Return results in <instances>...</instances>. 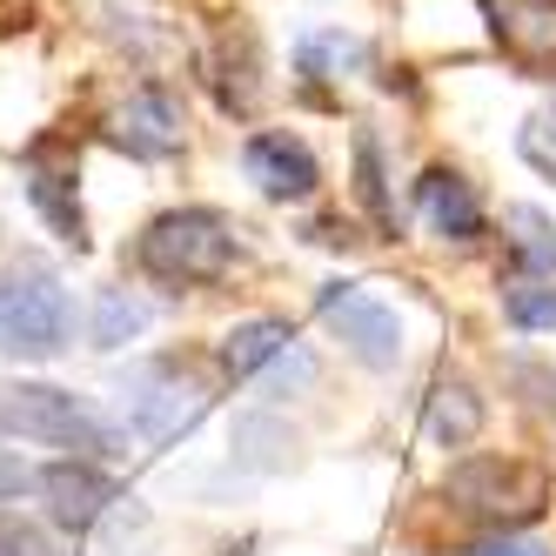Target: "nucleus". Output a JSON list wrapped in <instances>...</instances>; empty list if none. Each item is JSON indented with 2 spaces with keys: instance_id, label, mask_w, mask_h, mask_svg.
Here are the masks:
<instances>
[{
  "instance_id": "obj_23",
  "label": "nucleus",
  "mask_w": 556,
  "mask_h": 556,
  "mask_svg": "<svg viewBox=\"0 0 556 556\" xmlns=\"http://www.w3.org/2000/svg\"><path fill=\"white\" fill-rule=\"evenodd\" d=\"M21 490H34V469H27L21 456L0 450V496H21Z\"/></svg>"
},
{
  "instance_id": "obj_10",
  "label": "nucleus",
  "mask_w": 556,
  "mask_h": 556,
  "mask_svg": "<svg viewBox=\"0 0 556 556\" xmlns=\"http://www.w3.org/2000/svg\"><path fill=\"white\" fill-rule=\"evenodd\" d=\"M416 208L443 242H476V235H483V202H476V188L456 168H429L416 181Z\"/></svg>"
},
{
  "instance_id": "obj_19",
  "label": "nucleus",
  "mask_w": 556,
  "mask_h": 556,
  "mask_svg": "<svg viewBox=\"0 0 556 556\" xmlns=\"http://www.w3.org/2000/svg\"><path fill=\"white\" fill-rule=\"evenodd\" d=\"M516 148H523V162H530L536 175L556 181V114H530L523 135H516Z\"/></svg>"
},
{
  "instance_id": "obj_13",
  "label": "nucleus",
  "mask_w": 556,
  "mask_h": 556,
  "mask_svg": "<svg viewBox=\"0 0 556 556\" xmlns=\"http://www.w3.org/2000/svg\"><path fill=\"white\" fill-rule=\"evenodd\" d=\"M476 429H483V395H476L463 376H443L429 389V435L450 443V450H463Z\"/></svg>"
},
{
  "instance_id": "obj_16",
  "label": "nucleus",
  "mask_w": 556,
  "mask_h": 556,
  "mask_svg": "<svg viewBox=\"0 0 556 556\" xmlns=\"http://www.w3.org/2000/svg\"><path fill=\"white\" fill-rule=\"evenodd\" d=\"M148 329V308L128 295V289H101L94 295V349H122Z\"/></svg>"
},
{
  "instance_id": "obj_21",
  "label": "nucleus",
  "mask_w": 556,
  "mask_h": 556,
  "mask_svg": "<svg viewBox=\"0 0 556 556\" xmlns=\"http://www.w3.org/2000/svg\"><path fill=\"white\" fill-rule=\"evenodd\" d=\"M0 556H54V543L34 523H21L14 509H0Z\"/></svg>"
},
{
  "instance_id": "obj_18",
  "label": "nucleus",
  "mask_w": 556,
  "mask_h": 556,
  "mask_svg": "<svg viewBox=\"0 0 556 556\" xmlns=\"http://www.w3.org/2000/svg\"><path fill=\"white\" fill-rule=\"evenodd\" d=\"M503 315L516 329H556V289L549 282H509L503 289Z\"/></svg>"
},
{
  "instance_id": "obj_14",
  "label": "nucleus",
  "mask_w": 556,
  "mask_h": 556,
  "mask_svg": "<svg viewBox=\"0 0 556 556\" xmlns=\"http://www.w3.org/2000/svg\"><path fill=\"white\" fill-rule=\"evenodd\" d=\"M34 208L54 222V235L67 249H88V228H81V208H74V168H48V154H34Z\"/></svg>"
},
{
  "instance_id": "obj_20",
  "label": "nucleus",
  "mask_w": 556,
  "mask_h": 556,
  "mask_svg": "<svg viewBox=\"0 0 556 556\" xmlns=\"http://www.w3.org/2000/svg\"><path fill=\"white\" fill-rule=\"evenodd\" d=\"M355 168H363V202H369V215L389 222V202H382V154H376V135H369V128L355 135Z\"/></svg>"
},
{
  "instance_id": "obj_12",
  "label": "nucleus",
  "mask_w": 556,
  "mask_h": 556,
  "mask_svg": "<svg viewBox=\"0 0 556 556\" xmlns=\"http://www.w3.org/2000/svg\"><path fill=\"white\" fill-rule=\"evenodd\" d=\"M289 342H295V329H289V323H275V315H262V323H242V329H228V336H222V369L242 382V376H255L262 363H282Z\"/></svg>"
},
{
  "instance_id": "obj_5",
  "label": "nucleus",
  "mask_w": 556,
  "mask_h": 556,
  "mask_svg": "<svg viewBox=\"0 0 556 556\" xmlns=\"http://www.w3.org/2000/svg\"><path fill=\"white\" fill-rule=\"evenodd\" d=\"M122 403H128V429L141 435V443H175V435L194 429V416L208 409V395L175 363H135L122 376Z\"/></svg>"
},
{
  "instance_id": "obj_17",
  "label": "nucleus",
  "mask_w": 556,
  "mask_h": 556,
  "mask_svg": "<svg viewBox=\"0 0 556 556\" xmlns=\"http://www.w3.org/2000/svg\"><path fill=\"white\" fill-rule=\"evenodd\" d=\"M369 48L355 41V34H308L302 41V74H315V81H336L342 67H355Z\"/></svg>"
},
{
  "instance_id": "obj_2",
  "label": "nucleus",
  "mask_w": 556,
  "mask_h": 556,
  "mask_svg": "<svg viewBox=\"0 0 556 556\" xmlns=\"http://www.w3.org/2000/svg\"><path fill=\"white\" fill-rule=\"evenodd\" d=\"M135 262H141V275H154V282H168V289L222 282L235 268V228L215 208H168L141 228Z\"/></svg>"
},
{
  "instance_id": "obj_3",
  "label": "nucleus",
  "mask_w": 556,
  "mask_h": 556,
  "mask_svg": "<svg viewBox=\"0 0 556 556\" xmlns=\"http://www.w3.org/2000/svg\"><path fill=\"white\" fill-rule=\"evenodd\" d=\"M0 349L21 363H48L67 349V289L48 268H14L0 282Z\"/></svg>"
},
{
  "instance_id": "obj_15",
  "label": "nucleus",
  "mask_w": 556,
  "mask_h": 556,
  "mask_svg": "<svg viewBox=\"0 0 556 556\" xmlns=\"http://www.w3.org/2000/svg\"><path fill=\"white\" fill-rule=\"evenodd\" d=\"M503 228H509L516 262L536 268V275H556V222H549L543 208H509V215H503Z\"/></svg>"
},
{
  "instance_id": "obj_24",
  "label": "nucleus",
  "mask_w": 556,
  "mask_h": 556,
  "mask_svg": "<svg viewBox=\"0 0 556 556\" xmlns=\"http://www.w3.org/2000/svg\"><path fill=\"white\" fill-rule=\"evenodd\" d=\"M302 389V382H315V363H308V355H289V363H275V389Z\"/></svg>"
},
{
  "instance_id": "obj_7",
  "label": "nucleus",
  "mask_w": 556,
  "mask_h": 556,
  "mask_svg": "<svg viewBox=\"0 0 556 556\" xmlns=\"http://www.w3.org/2000/svg\"><path fill=\"white\" fill-rule=\"evenodd\" d=\"M34 490H41V503H48V516L61 530H94L101 516L122 503V483H114L101 463H88V456H67V463L41 469Z\"/></svg>"
},
{
  "instance_id": "obj_1",
  "label": "nucleus",
  "mask_w": 556,
  "mask_h": 556,
  "mask_svg": "<svg viewBox=\"0 0 556 556\" xmlns=\"http://www.w3.org/2000/svg\"><path fill=\"white\" fill-rule=\"evenodd\" d=\"M0 429L27 435V443H48L88 463H114L122 456V429H114L88 395L54 389V382H0Z\"/></svg>"
},
{
  "instance_id": "obj_22",
  "label": "nucleus",
  "mask_w": 556,
  "mask_h": 556,
  "mask_svg": "<svg viewBox=\"0 0 556 556\" xmlns=\"http://www.w3.org/2000/svg\"><path fill=\"white\" fill-rule=\"evenodd\" d=\"M456 556H549V549L530 543V536H483V543H469V549H456Z\"/></svg>"
},
{
  "instance_id": "obj_9",
  "label": "nucleus",
  "mask_w": 556,
  "mask_h": 556,
  "mask_svg": "<svg viewBox=\"0 0 556 556\" xmlns=\"http://www.w3.org/2000/svg\"><path fill=\"white\" fill-rule=\"evenodd\" d=\"M114 148H128L141 154V162H168V154L181 148V114L162 88H135L122 108H114V122H108Z\"/></svg>"
},
{
  "instance_id": "obj_4",
  "label": "nucleus",
  "mask_w": 556,
  "mask_h": 556,
  "mask_svg": "<svg viewBox=\"0 0 556 556\" xmlns=\"http://www.w3.org/2000/svg\"><path fill=\"white\" fill-rule=\"evenodd\" d=\"M450 496L490 523H530L549 509V469L523 463V456H469L450 469Z\"/></svg>"
},
{
  "instance_id": "obj_6",
  "label": "nucleus",
  "mask_w": 556,
  "mask_h": 556,
  "mask_svg": "<svg viewBox=\"0 0 556 556\" xmlns=\"http://www.w3.org/2000/svg\"><path fill=\"white\" fill-rule=\"evenodd\" d=\"M315 308H323V323L342 336V349L355 355V363H369V369H395V363H403V323H395L389 302L329 282Z\"/></svg>"
},
{
  "instance_id": "obj_8",
  "label": "nucleus",
  "mask_w": 556,
  "mask_h": 556,
  "mask_svg": "<svg viewBox=\"0 0 556 556\" xmlns=\"http://www.w3.org/2000/svg\"><path fill=\"white\" fill-rule=\"evenodd\" d=\"M242 168H249V181L268 194V202H302V194H315V181H323V168H315L308 141H302V135H289V128L249 135Z\"/></svg>"
},
{
  "instance_id": "obj_11",
  "label": "nucleus",
  "mask_w": 556,
  "mask_h": 556,
  "mask_svg": "<svg viewBox=\"0 0 556 556\" xmlns=\"http://www.w3.org/2000/svg\"><path fill=\"white\" fill-rule=\"evenodd\" d=\"M496 41L516 61H549L556 54V0H483Z\"/></svg>"
}]
</instances>
